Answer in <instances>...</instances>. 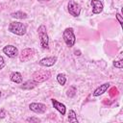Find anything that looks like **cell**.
Returning <instances> with one entry per match:
<instances>
[{
	"mask_svg": "<svg viewBox=\"0 0 123 123\" xmlns=\"http://www.w3.org/2000/svg\"><path fill=\"white\" fill-rule=\"evenodd\" d=\"M38 1H50V0H38Z\"/></svg>",
	"mask_w": 123,
	"mask_h": 123,
	"instance_id": "obj_26",
	"label": "cell"
},
{
	"mask_svg": "<svg viewBox=\"0 0 123 123\" xmlns=\"http://www.w3.org/2000/svg\"><path fill=\"white\" fill-rule=\"evenodd\" d=\"M11 16L13 18H17V19H25L28 17L26 12H23L21 11H17V12H13L11 13Z\"/></svg>",
	"mask_w": 123,
	"mask_h": 123,
	"instance_id": "obj_15",
	"label": "cell"
},
{
	"mask_svg": "<svg viewBox=\"0 0 123 123\" xmlns=\"http://www.w3.org/2000/svg\"><path fill=\"white\" fill-rule=\"evenodd\" d=\"M113 66H115L116 68L121 69L123 67V61L122 60H120V61H114L113 62Z\"/></svg>",
	"mask_w": 123,
	"mask_h": 123,
	"instance_id": "obj_20",
	"label": "cell"
},
{
	"mask_svg": "<svg viewBox=\"0 0 123 123\" xmlns=\"http://www.w3.org/2000/svg\"><path fill=\"white\" fill-rule=\"evenodd\" d=\"M115 17H116V19H117V21H118V23L122 26V24H123V18H122V15L120 14V13H116V15H115Z\"/></svg>",
	"mask_w": 123,
	"mask_h": 123,
	"instance_id": "obj_21",
	"label": "cell"
},
{
	"mask_svg": "<svg viewBox=\"0 0 123 123\" xmlns=\"http://www.w3.org/2000/svg\"><path fill=\"white\" fill-rule=\"evenodd\" d=\"M0 98H1V91H0Z\"/></svg>",
	"mask_w": 123,
	"mask_h": 123,
	"instance_id": "obj_27",
	"label": "cell"
},
{
	"mask_svg": "<svg viewBox=\"0 0 123 123\" xmlns=\"http://www.w3.org/2000/svg\"><path fill=\"white\" fill-rule=\"evenodd\" d=\"M3 53L6 56H8L9 58L13 59V58H15V57L18 56V49L15 46H13V45L9 44V45H6L3 48Z\"/></svg>",
	"mask_w": 123,
	"mask_h": 123,
	"instance_id": "obj_6",
	"label": "cell"
},
{
	"mask_svg": "<svg viewBox=\"0 0 123 123\" xmlns=\"http://www.w3.org/2000/svg\"><path fill=\"white\" fill-rule=\"evenodd\" d=\"M51 77V72L49 70H37L36 72H34V74L32 75V79L36 82V83H42L47 81L48 79H50Z\"/></svg>",
	"mask_w": 123,
	"mask_h": 123,
	"instance_id": "obj_4",
	"label": "cell"
},
{
	"mask_svg": "<svg viewBox=\"0 0 123 123\" xmlns=\"http://www.w3.org/2000/svg\"><path fill=\"white\" fill-rule=\"evenodd\" d=\"M0 116H1V117H4V116H5V111H4V110L1 111V114H0Z\"/></svg>",
	"mask_w": 123,
	"mask_h": 123,
	"instance_id": "obj_24",
	"label": "cell"
},
{
	"mask_svg": "<svg viewBox=\"0 0 123 123\" xmlns=\"http://www.w3.org/2000/svg\"><path fill=\"white\" fill-rule=\"evenodd\" d=\"M74 53H75V55H76V56H80V55H81V52H80L79 50H78V51L76 50V51H75Z\"/></svg>",
	"mask_w": 123,
	"mask_h": 123,
	"instance_id": "obj_25",
	"label": "cell"
},
{
	"mask_svg": "<svg viewBox=\"0 0 123 123\" xmlns=\"http://www.w3.org/2000/svg\"><path fill=\"white\" fill-rule=\"evenodd\" d=\"M67 10H68V12L74 17H78L81 13V6L74 0H70L68 2Z\"/></svg>",
	"mask_w": 123,
	"mask_h": 123,
	"instance_id": "obj_5",
	"label": "cell"
},
{
	"mask_svg": "<svg viewBox=\"0 0 123 123\" xmlns=\"http://www.w3.org/2000/svg\"><path fill=\"white\" fill-rule=\"evenodd\" d=\"M91 6H92V13L93 14H98L103 12L104 6L103 3L100 0H91Z\"/></svg>",
	"mask_w": 123,
	"mask_h": 123,
	"instance_id": "obj_10",
	"label": "cell"
},
{
	"mask_svg": "<svg viewBox=\"0 0 123 123\" xmlns=\"http://www.w3.org/2000/svg\"><path fill=\"white\" fill-rule=\"evenodd\" d=\"M37 33L40 40V46L43 49H48L49 47V37L46 31V27L44 25H40L37 28Z\"/></svg>",
	"mask_w": 123,
	"mask_h": 123,
	"instance_id": "obj_2",
	"label": "cell"
},
{
	"mask_svg": "<svg viewBox=\"0 0 123 123\" xmlns=\"http://www.w3.org/2000/svg\"><path fill=\"white\" fill-rule=\"evenodd\" d=\"M62 38L68 47L74 46V44L76 42V37L74 35L73 29L72 28H66L62 33Z\"/></svg>",
	"mask_w": 123,
	"mask_h": 123,
	"instance_id": "obj_3",
	"label": "cell"
},
{
	"mask_svg": "<svg viewBox=\"0 0 123 123\" xmlns=\"http://www.w3.org/2000/svg\"><path fill=\"white\" fill-rule=\"evenodd\" d=\"M68 121L69 122H74V123H78V119H77V114L73 110H70L68 111Z\"/></svg>",
	"mask_w": 123,
	"mask_h": 123,
	"instance_id": "obj_16",
	"label": "cell"
},
{
	"mask_svg": "<svg viewBox=\"0 0 123 123\" xmlns=\"http://www.w3.org/2000/svg\"><path fill=\"white\" fill-rule=\"evenodd\" d=\"M110 96H111V97H114V96H116L117 94H118V89L115 87V86H113V87H111V89H110Z\"/></svg>",
	"mask_w": 123,
	"mask_h": 123,
	"instance_id": "obj_19",
	"label": "cell"
},
{
	"mask_svg": "<svg viewBox=\"0 0 123 123\" xmlns=\"http://www.w3.org/2000/svg\"><path fill=\"white\" fill-rule=\"evenodd\" d=\"M34 54H35V50L34 49H32V48H25V49H23L20 52V54H18L19 55V61L23 62H27V61H29L34 56Z\"/></svg>",
	"mask_w": 123,
	"mask_h": 123,
	"instance_id": "obj_7",
	"label": "cell"
},
{
	"mask_svg": "<svg viewBox=\"0 0 123 123\" xmlns=\"http://www.w3.org/2000/svg\"><path fill=\"white\" fill-rule=\"evenodd\" d=\"M56 62H57L56 57H46V58L41 59L38 62V64L44 67H50V66H53L56 63Z\"/></svg>",
	"mask_w": 123,
	"mask_h": 123,
	"instance_id": "obj_9",
	"label": "cell"
},
{
	"mask_svg": "<svg viewBox=\"0 0 123 123\" xmlns=\"http://www.w3.org/2000/svg\"><path fill=\"white\" fill-rule=\"evenodd\" d=\"M57 81L61 86H64L66 83V76L63 73H60L57 75Z\"/></svg>",
	"mask_w": 123,
	"mask_h": 123,
	"instance_id": "obj_17",
	"label": "cell"
},
{
	"mask_svg": "<svg viewBox=\"0 0 123 123\" xmlns=\"http://www.w3.org/2000/svg\"><path fill=\"white\" fill-rule=\"evenodd\" d=\"M51 102H52L53 107H54L62 115H64V114H65V112H66V107H65L64 104L59 102V101L56 100V99H51Z\"/></svg>",
	"mask_w": 123,
	"mask_h": 123,
	"instance_id": "obj_11",
	"label": "cell"
},
{
	"mask_svg": "<svg viewBox=\"0 0 123 123\" xmlns=\"http://www.w3.org/2000/svg\"><path fill=\"white\" fill-rule=\"evenodd\" d=\"M27 121L28 122H39L40 119L39 118H37V117H28L27 118Z\"/></svg>",
	"mask_w": 123,
	"mask_h": 123,
	"instance_id": "obj_22",
	"label": "cell"
},
{
	"mask_svg": "<svg viewBox=\"0 0 123 123\" xmlns=\"http://www.w3.org/2000/svg\"><path fill=\"white\" fill-rule=\"evenodd\" d=\"M5 64H6V63H5V60H4V58H3L2 56H0V70L4 68Z\"/></svg>",
	"mask_w": 123,
	"mask_h": 123,
	"instance_id": "obj_23",
	"label": "cell"
},
{
	"mask_svg": "<svg viewBox=\"0 0 123 123\" xmlns=\"http://www.w3.org/2000/svg\"><path fill=\"white\" fill-rule=\"evenodd\" d=\"M37 83H36L34 80H28V81H26L25 83H23V84H22L21 88H22V89L30 90V89L35 88V87L37 86Z\"/></svg>",
	"mask_w": 123,
	"mask_h": 123,
	"instance_id": "obj_14",
	"label": "cell"
},
{
	"mask_svg": "<svg viewBox=\"0 0 123 123\" xmlns=\"http://www.w3.org/2000/svg\"><path fill=\"white\" fill-rule=\"evenodd\" d=\"M109 86H110V83H105V84H103V85H101L100 86H98L94 91H93V96H100V95H102L103 93H105L106 91H107V89L109 88Z\"/></svg>",
	"mask_w": 123,
	"mask_h": 123,
	"instance_id": "obj_12",
	"label": "cell"
},
{
	"mask_svg": "<svg viewBox=\"0 0 123 123\" xmlns=\"http://www.w3.org/2000/svg\"><path fill=\"white\" fill-rule=\"evenodd\" d=\"M9 31L14 35H17V36H23L27 32V27L22 22L12 21L9 25Z\"/></svg>",
	"mask_w": 123,
	"mask_h": 123,
	"instance_id": "obj_1",
	"label": "cell"
},
{
	"mask_svg": "<svg viewBox=\"0 0 123 123\" xmlns=\"http://www.w3.org/2000/svg\"><path fill=\"white\" fill-rule=\"evenodd\" d=\"M76 91H77V90H76V87H75L74 86H69V87L67 88V90H66V95H67L68 97L72 98V97L75 96Z\"/></svg>",
	"mask_w": 123,
	"mask_h": 123,
	"instance_id": "obj_18",
	"label": "cell"
},
{
	"mask_svg": "<svg viewBox=\"0 0 123 123\" xmlns=\"http://www.w3.org/2000/svg\"><path fill=\"white\" fill-rule=\"evenodd\" d=\"M29 109H30V111H32L36 113L41 114L46 111L47 108H46V105H44L42 103H31L29 105Z\"/></svg>",
	"mask_w": 123,
	"mask_h": 123,
	"instance_id": "obj_8",
	"label": "cell"
},
{
	"mask_svg": "<svg viewBox=\"0 0 123 123\" xmlns=\"http://www.w3.org/2000/svg\"><path fill=\"white\" fill-rule=\"evenodd\" d=\"M10 79L12 82L15 83V84H21L22 83V75L19 72H12L10 75Z\"/></svg>",
	"mask_w": 123,
	"mask_h": 123,
	"instance_id": "obj_13",
	"label": "cell"
}]
</instances>
